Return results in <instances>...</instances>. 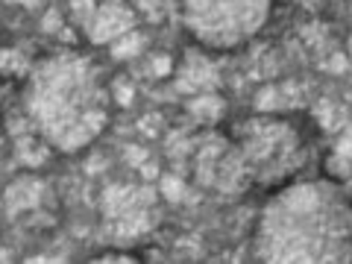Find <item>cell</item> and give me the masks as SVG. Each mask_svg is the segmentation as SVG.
<instances>
[{
  "mask_svg": "<svg viewBox=\"0 0 352 264\" xmlns=\"http://www.w3.org/2000/svg\"><path fill=\"white\" fill-rule=\"evenodd\" d=\"M232 144L244 164L247 182L285 179L291 170L282 162H288L294 170L300 168L296 164L300 162V135L285 120H252L241 141H232Z\"/></svg>",
  "mask_w": 352,
  "mask_h": 264,
  "instance_id": "obj_4",
  "label": "cell"
},
{
  "mask_svg": "<svg viewBox=\"0 0 352 264\" xmlns=\"http://www.w3.org/2000/svg\"><path fill=\"white\" fill-rule=\"evenodd\" d=\"M261 261H346L349 206L344 191L323 182L291 185L264 208Z\"/></svg>",
  "mask_w": 352,
  "mask_h": 264,
  "instance_id": "obj_2",
  "label": "cell"
},
{
  "mask_svg": "<svg viewBox=\"0 0 352 264\" xmlns=\"http://www.w3.org/2000/svg\"><path fill=\"white\" fill-rule=\"evenodd\" d=\"M24 109L50 147L76 153L106 129L112 94L100 65L85 53L65 50L41 59L30 71Z\"/></svg>",
  "mask_w": 352,
  "mask_h": 264,
  "instance_id": "obj_1",
  "label": "cell"
},
{
  "mask_svg": "<svg viewBox=\"0 0 352 264\" xmlns=\"http://www.w3.org/2000/svg\"><path fill=\"white\" fill-rule=\"evenodd\" d=\"M185 27L214 50H232L264 27L270 0H182Z\"/></svg>",
  "mask_w": 352,
  "mask_h": 264,
  "instance_id": "obj_3",
  "label": "cell"
}]
</instances>
